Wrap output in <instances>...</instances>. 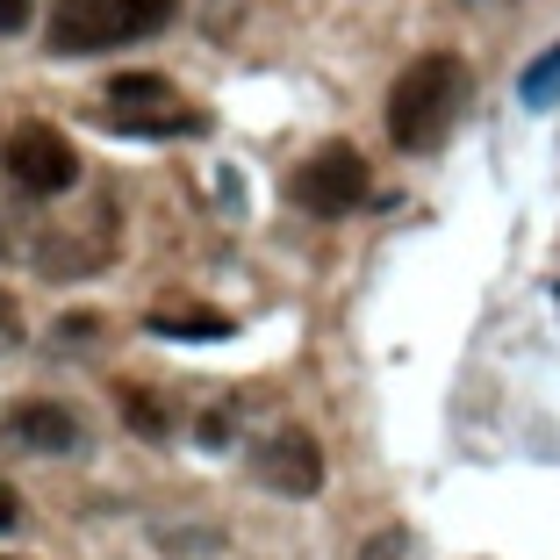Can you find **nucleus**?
Listing matches in <instances>:
<instances>
[{"label":"nucleus","mask_w":560,"mask_h":560,"mask_svg":"<svg viewBox=\"0 0 560 560\" xmlns=\"http://www.w3.org/2000/svg\"><path fill=\"white\" fill-rule=\"evenodd\" d=\"M460 94H467V72H460V58H445V50L402 66V80L388 86V137H396V151H410V159L439 151L445 130H453V116H460Z\"/></svg>","instance_id":"obj_1"},{"label":"nucleus","mask_w":560,"mask_h":560,"mask_svg":"<svg viewBox=\"0 0 560 560\" xmlns=\"http://www.w3.org/2000/svg\"><path fill=\"white\" fill-rule=\"evenodd\" d=\"M288 201H295L302 215H352L366 201V159L352 144H324L310 151V159L295 165V180H288Z\"/></svg>","instance_id":"obj_2"},{"label":"nucleus","mask_w":560,"mask_h":560,"mask_svg":"<svg viewBox=\"0 0 560 560\" xmlns=\"http://www.w3.org/2000/svg\"><path fill=\"white\" fill-rule=\"evenodd\" d=\"M8 180H15L22 201H50L80 180V151H72L66 130H50V122H22L8 137Z\"/></svg>","instance_id":"obj_3"},{"label":"nucleus","mask_w":560,"mask_h":560,"mask_svg":"<svg viewBox=\"0 0 560 560\" xmlns=\"http://www.w3.org/2000/svg\"><path fill=\"white\" fill-rule=\"evenodd\" d=\"M108 116L130 137H195L201 130V116L173 101V86H165L159 72H122V80H108Z\"/></svg>","instance_id":"obj_4"},{"label":"nucleus","mask_w":560,"mask_h":560,"mask_svg":"<svg viewBox=\"0 0 560 560\" xmlns=\"http://www.w3.org/2000/svg\"><path fill=\"white\" fill-rule=\"evenodd\" d=\"M108 252H116V215L94 209L86 223L44 231V245H36V273H50V280H80V273H94V266H108Z\"/></svg>","instance_id":"obj_5"},{"label":"nucleus","mask_w":560,"mask_h":560,"mask_svg":"<svg viewBox=\"0 0 560 560\" xmlns=\"http://www.w3.org/2000/svg\"><path fill=\"white\" fill-rule=\"evenodd\" d=\"M252 460H259V481L280 489V495H316L324 489V445H316L302 424H280Z\"/></svg>","instance_id":"obj_6"},{"label":"nucleus","mask_w":560,"mask_h":560,"mask_svg":"<svg viewBox=\"0 0 560 560\" xmlns=\"http://www.w3.org/2000/svg\"><path fill=\"white\" fill-rule=\"evenodd\" d=\"M0 431H8V445H22V453H72V445H80V424H72V410H66V402H44V396L8 402Z\"/></svg>","instance_id":"obj_7"},{"label":"nucleus","mask_w":560,"mask_h":560,"mask_svg":"<svg viewBox=\"0 0 560 560\" xmlns=\"http://www.w3.org/2000/svg\"><path fill=\"white\" fill-rule=\"evenodd\" d=\"M122 44L116 36V0H50V50L86 58V50Z\"/></svg>","instance_id":"obj_8"},{"label":"nucleus","mask_w":560,"mask_h":560,"mask_svg":"<svg viewBox=\"0 0 560 560\" xmlns=\"http://www.w3.org/2000/svg\"><path fill=\"white\" fill-rule=\"evenodd\" d=\"M151 338H223L231 330V316L223 310H195V302H165V310L144 316Z\"/></svg>","instance_id":"obj_9"},{"label":"nucleus","mask_w":560,"mask_h":560,"mask_svg":"<svg viewBox=\"0 0 560 560\" xmlns=\"http://www.w3.org/2000/svg\"><path fill=\"white\" fill-rule=\"evenodd\" d=\"M173 15H180V0H116V36L122 44L159 36V30H173Z\"/></svg>","instance_id":"obj_10"},{"label":"nucleus","mask_w":560,"mask_h":560,"mask_svg":"<svg viewBox=\"0 0 560 560\" xmlns=\"http://www.w3.org/2000/svg\"><path fill=\"white\" fill-rule=\"evenodd\" d=\"M122 424H130L137 439H165L173 417H165V402L151 396V388H122Z\"/></svg>","instance_id":"obj_11"},{"label":"nucleus","mask_w":560,"mask_h":560,"mask_svg":"<svg viewBox=\"0 0 560 560\" xmlns=\"http://www.w3.org/2000/svg\"><path fill=\"white\" fill-rule=\"evenodd\" d=\"M517 94H525L532 108H553V101H560V44H553V50L539 58V66L525 72V86H517Z\"/></svg>","instance_id":"obj_12"},{"label":"nucleus","mask_w":560,"mask_h":560,"mask_svg":"<svg viewBox=\"0 0 560 560\" xmlns=\"http://www.w3.org/2000/svg\"><path fill=\"white\" fill-rule=\"evenodd\" d=\"M22 346V310H15V295H0V352H15Z\"/></svg>","instance_id":"obj_13"},{"label":"nucleus","mask_w":560,"mask_h":560,"mask_svg":"<svg viewBox=\"0 0 560 560\" xmlns=\"http://www.w3.org/2000/svg\"><path fill=\"white\" fill-rule=\"evenodd\" d=\"M30 8H36V0H0V36H22V30H30Z\"/></svg>","instance_id":"obj_14"},{"label":"nucleus","mask_w":560,"mask_h":560,"mask_svg":"<svg viewBox=\"0 0 560 560\" xmlns=\"http://www.w3.org/2000/svg\"><path fill=\"white\" fill-rule=\"evenodd\" d=\"M231 410H215V417H201V445H231Z\"/></svg>","instance_id":"obj_15"},{"label":"nucleus","mask_w":560,"mask_h":560,"mask_svg":"<svg viewBox=\"0 0 560 560\" xmlns=\"http://www.w3.org/2000/svg\"><path fill=\"white\" fill-rule=\"evenodd\" d=\"M402 546H410V539H402V532H381V539H374V546H366V553H360V560H402Z\"/></svg>","instance_id":"obj_16"},{"label":"nucleus","mask_w":560,"mask_h":560,"mask_svg":"<svg viewBox=\"0 0 560 560\" xmlns=\"http://www.w3.org/2000/svg\"><path fill=\"white\" fill-rule=\"evenodd\" d=\"M15 525H22V495L0 481V532H15Z\"/></svg>","instance_id":"obj_17"}]
</instances>
